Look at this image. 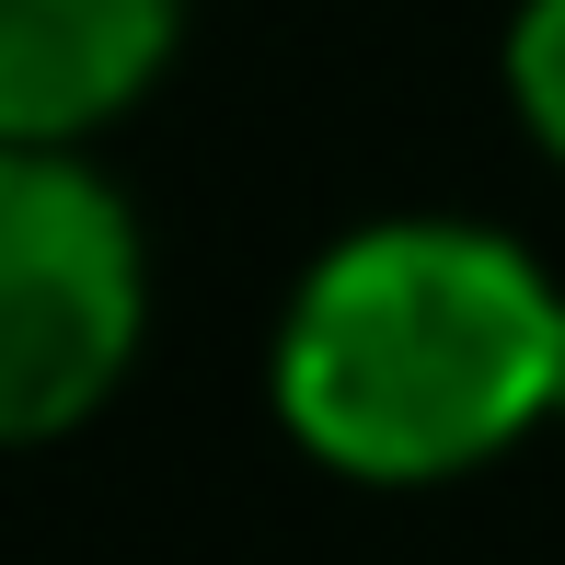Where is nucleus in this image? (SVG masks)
<instances>
[{
  "instance_id": "f257e3e1",
  "label": "nucleus",
  "mask_w": 565,
  "mask_h": 565,
  "mask_svg": "<svg viewBox=\"0 0 565 565\" xmlns=\"http://www.w3.org/2000/svg\"><path fill=\"white\" fill-rule=\"evenodd\" d=\"M277 416L323 473L450 484L565 416V289L508 231L370 220L289 289Z\"/></svg>"
},
{
  "instance_id": "f03ea898",
  "label": "nucleus",
  "mask_w": 565,
  "mask_h": 565,
  "mask_svg": "<svg viewBox=\"0 0 565 565\" xmlns=\"http://www.w3.org/2000/svg\"><path fill=\"white\" fill-rule=\"evenodd\" d=\"M150 335V254L93 150H0V427L70 439Z\"/></svg>"
},
{
  "instance_id": "7ed1b4c3",
  "label": "nucleus",
  "mask_w": 565,
  "mask_h": 565,
  "mask_svg": "<svg viewBox=\"0 0 565 565\" xmlns=\"http://www.w3.org/2000/svg\"><path fill=\"white\" fill-rule=\"evenodd\" d=\"M185 46V0H0V150H93Z\"/></svg>"
},
{
  "instance_id": "20e7f679",
  "label": "nucleus",
  "mask_w": 565,
  "mask_h": 565,
  "mask_svg": "<svg viewBox=\"0 0 565 565\" xmlns=\"http://www.w3.org/2000/svg\"><path fill=\"white\" fill-rule=\"evenodd\" d=\"M508 105L565 162V0H520V23H508Z\"/></svg>"
}]
</instances>
